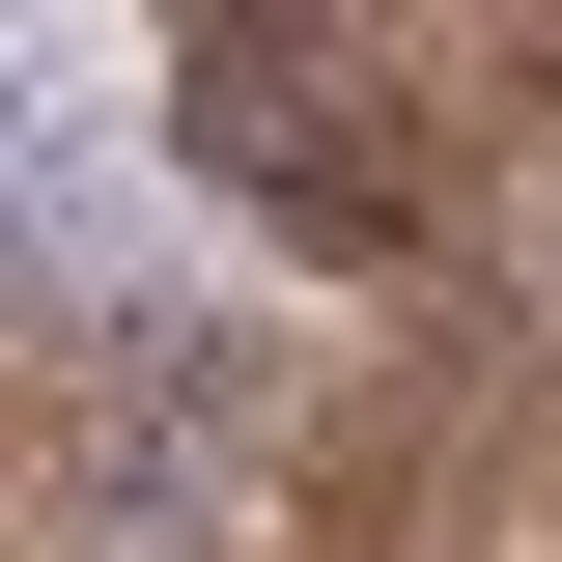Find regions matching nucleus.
Returning <instances> with one entry per match:
<instances>
[{
  "instance_id": "f257e3e1",
  "label": "nucleus",
  "mask_w": 562,
  "mask_h": 562,
  "mask_svg": "<svg viewBox=\"0 0 562 562\" xmlns=\"http://www.w3.org/2000/svg\"><path fill=\"white\" fill-rule=\"evenodd\" d=\"M198 169L310 254H422V225H479L506 140H562V57L535 29H198L169 57Z\"/></svg>"
}]
</instances>
